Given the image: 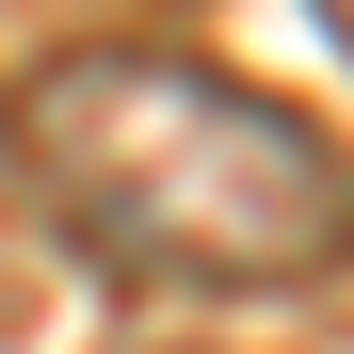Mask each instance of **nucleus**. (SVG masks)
Wrapping results in <instances>:
<instances>
[{
	"label": "nucleus",
	"instance_id": "obj_1",
	"mask_svg": "<svg viewBox=\"0 0 354 354\" xmlns=\"http://www.w3.org/2000/svg\"><path fill=\"white\" fill-rule=\"evenodd\" d=\"M0 177L32 225L113 290H194V306H274L354 258V145L322 113L258 97L209 48L81 32L0 97Z\"/></svg>",
	"mask_w": 354,
	"mask_h": 354
},
{
	"label": "nucleus",
	"instance_id": "obj_2",
	"mask_svg": "<svg viewBox=\"0 0 354 354\" xmlns=\"http://www.w3.org/2000/svg\"><path fill=\"white\" fill-rule=\"evenodd\" d=\"M322 32H338V48H354V0H322Z\"/></svg>",
	"mask_w": 354,
	"mask_h": 354
}]
</instances>
